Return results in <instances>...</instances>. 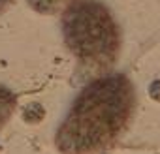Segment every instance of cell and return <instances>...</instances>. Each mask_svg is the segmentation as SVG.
Instances as JSON below:
<instances>
[{"label":"cell","instance_id":"1","mask_svg":"<svg viewBox=\"0 0 160 154\" xmlns=\"http://www.w3.org/2000/svg\"><path fill=\"white\" fill-rule=\"evenodd\" d=\"M136 90L124 73H106L79 90L55 133L62 154H98L128 128Z\"/></svg>","mask_w":160,"mask_h":154},{"label":"cell","instance_id":"2","mask_svg":"<svg viewBox=\"0 0 160 154\" xmlns=\"http://www.w3.org/2000/svg\"><path fill=\"white\" fill-rule=\"evenodd\" d=\"M62 38L81 75H104L121 53V28L100 0H70L62 12Z\"/></svg>","mask_w":160,"mask_h":154},{"label":"cell","instance_id":"3","mask_svg":"<svg viewBox=\"0 0 160 154\" xmlns=\"http://www.w3.org/2000/svg\"><path fill=\"white\" fill-rule=\"evenodd\" d=\"M15 107H17V96L8 87L0 85V130L8 124Z\"/></svg>","mask_w":160,"mask_h":154},{"label":"cell","instance_id":"4","mask_svg":"<svg viewBox=\"0 0 160 154\" xmlns=\"http://www.w3.org/2000/svg\"><path fill=\"white\" fill-rule=\"evenodd\" d=\"M68 2H70V0H28V4L32 6L34 12L45 13V15L58 12V10H60L62 6H66Z\"/></svg>","mask_w":160,"mask_h":154},{"label":"cell","instance_id":"5","mask_svg":"<svg viewBox=\"0 0 160 154\" xmlns=\"http://www.w3.org/2000/svg\"><path fill=\"white\" fill-rule=\"evenodd\" d=\"M12 2V0H0V13H2L4 10H6V6Z\"/></svg>","mask_w":160,"mask_h":154}]
</instances>
